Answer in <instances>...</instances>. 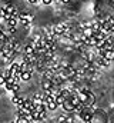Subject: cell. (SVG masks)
Segmentation results:
<instances>
[{
	"label": "cell",
	"mask_w": 114,
	"mask_h": 123,
	"mask_svg": "<svg viewBox=\"0 0 114 123\" xmlns=\"http://www.w3.org/2000/svg\"><path fill=\"white\" fill-rule=\"evenodd\" d=\"M47 105H49V109H50V110H56L57 107H58V105L54 102V99H53V100H50Z\"/></svg>",
	"instance_id": "13"
},
{
	"label": "cell",
	"mask_w": 114,
	"mask_h": 123,
	"mask_svg": "<svg viewBox=\"0 0 114 123\" xmlns=\"http://www.w3.org/2000/svg\"><path fill=\"white\" fill-rule=\"evenodd\" d=\"M1 22H4V19H3V17H1V14H0V23H1Z\"/></svg>",
	"instance_id": "23"
},
{
	"label": "cell",
	"mask_w": 114,
	"mask_h": 123,
	"mask_svg": "<svg viewBox=\"0 0 114 123\" xmlns=\"http://www.w3.org/2000/svg\"><path fill=\"white\" fill-rule=\"evenodd\" d=\"M30 77H31V72H28V70H24V72L20 73V79L24 80V82H27Z\"/></svg>",
	"instance_id": "10"
},
{
	"label": "cell",
	"mask_w": 114,
	"mask_h": 123,
	"mask_svg": "<svg viewBox=\"0 0 114 123\" xmlns=\"http://www.w3.org/2000/svg\"><path fill=\"white\" fill-rule=\"evenodd\" d=\"M9 70H10L11 74H20V64H17V63H11Z\"/></svg>",
	"instance_id": "4"
},
{
	"label": "cell",
	"mask_w": 114,
	"mask_h": 123,
	"mask_svg": "<svg viewBox=\"0 0 114 123\" xmlns=\"http://www.w3.org/2000/svg\"><path fill=\"white\" fill-rule=\"evenodd\" d=\"M66 30H67L66 25H57V26H54V33L56 34H63Z\"/></svg>",
	"instance_id": "7"
},
{
	"label": "cell",
	"mask_w": 114,
	"mask_h": 123,
	"mask_svg": "<svg viewBox=\"0 0 114 123\" xmlns=\"http://www.w3.org/2000/svg\"><path fill=\"white\" fill-rule=\"evenodd\" d=\"M60 1H61V3H68L70 0H60Z\"/></svg>",
	"instance_id": "22"
},
{
	"label": "cell",
	"mask_w": 114,
	"mask_h": 123,
	"mask_svg": "<svg viewBox=\"0 0 114 123\" xmlns=\"http://www.w3.org/2000/svg\"><path fill=\"white\" fill-rule=\"evenodd\" d=\"M1 34H3V30H1V29H0V36H1Z\"/></svg>",
	"instance_id": "25"
},
{
	"label": "cell",
	"mask_w": 114,
	"mask_h": 123,
	"mask_svg": "<svg viewBox=\"0 0 114 123\" xmlns=\"http://www.w3.org/2000/svg\"><path fill=\"white\" fill-rule=\"evenodd\" d=\"M41 87H43L44 92H47V90H50V89L53 87V82H51L50 79H44L43 83H41Z\"/></svg>",
	"instance_id": "3"
},
{
	"label": "cell",
	"mask_w": 114,
	"mask_h": 123,
	"mask_svg": "<svg viewBox=\"0 0 114 123\" xmlns=\"http://www.w3.org/2000/svg\"><path fill=\"white\" fill-rule=\"evenodd\" d=\"M80 115H81V119L84 120V122H91V117H93V115L90 113V112H84V109L80 112Z\"/></svg>",
	"instance_id": "6"
},
{
	"label": "cell",
	"mask_w": 114,
	"mask_h": 123,
	"mask_svg": "<svg viewBox=\"0 0 114 123\" xmlns=\"http://www.w3.org/2000/svg\"><path fill=\"white\" fill-rule=\"evenodd\" d=\"M24 53H26V56H30V55L36 53L34 46H33V44H28V46H26V47H24Z\"/></svg>",
	"instance_id": "11"
},
{
	"label": "cell",
	"mask_w": 114,
	"mask_h": 123,
	"mask_svg": "<svg viewBox=\"0 0 114 123\" xmlns=\"http://www.w3.org/2000/svg\"><path fill=\"white\" fill-rule=\"evenodd\" d=\"M7 25H9V27H16V25H17V17H10L9 20H7Z\"/></svg>",
	"instance_id": "12"
},
{
	"label": "cell",
	"mask_w": 114,
	"mask_h": 123,
	"mask_svg": "<svg viewBox=\"0 0 114 123\" xmlns=\"http://www.w3.org/2000/svg\"><path fill=\"white\" fill-rule=\"evenodd\" d=\"M44 117H46V110H43V112L39 113V119L40 120H44Z\"/></svg>",
	"instance_id": "17"
},
{
	"label": "cell",
	"mask_w": 114,
	"mask_h": 123,
	"mask_svg": "<svg viewBox=\"0 0 114 123\" xmlns=\"http://www.w3.org/2000/svg\"><path fill=\"white\" fill-rule=\"evenodd\" d=\"M53 1H54V0H43L41 3H43V4H51Z\"/></svg>",
	"instance_id": "20"
},
{
	"label": "cell",
	"mask_w": 114,
	"mask_h": 123,
	"mask_svg": "<svg viewBox=\"0 0 114 123\" xmlns=\"http://www.w3.org/2000/svg\"><path fill=\"white\" fill-rule=\"evenodd\" d=\"M4 83H6V77H4V76H0V85L4 86Z\"/></svg>",
	"instance_id": "19"
},
{
	"label": "cell",
	"mask_w": 114,
	"mask_h": 123,
	"mask_svg": "<svg viewBox=\"0 0 114 123\" xmlns=\"http://www.w3.org/2000/svg\"><path fill=\"white\" fill-rule=\"evenodd\" d=\"M41 1H43V0H36V3H41Z\"/></svg>",
	"instance_id": "24"
},
{
	"label": "cell",
	"mask_w": 114,
	"mask_h": 123,
	"mask_svg": "<svg viewBox=\"0 0 114 123\" xmlns=\"http://www.w3.org/2000/svg\"><path fill=\"white\" fill-rule=\"evenodd\" d=\"M34 19V16L31 14V13H26V12H23V13H19V20L24 25V26H28L30 25V22Z\"/></svg>",
	"instance_id": "1"
},
{
	"label": "cell",
	"mask_w": 114,
	"mask_h": 123,
	"mask_svg": "<svg viewBox=\"0 0 114 123\" xmlns=\"http://www.w3.org/2000/svg\"><path fill=\"white\" fill-rule=\"evenodd\" d=\"M64 100H66V97H64V96H63L61 93H58V94H56V96H54V102H56L58 106H63Z\"/></svg>",
	"instance_id": "8"
},
{
	"label": "cell",
	"mask_w": 114,
	"mask_h": 123,
	"mask_svg": "<svg viewBox=\"0 0 114 123\" xmlns=\"http://www.w3.org/2000/svg\"><path fill=\"white\" fill-rule=\"evenodd\" d=\"M0 14H1V17L4 19V16L7 14V10H6V9H0Z\"/></svg>",
	"instance_id": "18"
},
{
	"label": "cell",
	"mask_w": 114,
	"mask_h": 123,
	"mask_svg": "<svg viewBox=\"0 0 114 123\" xmlns=\"http://www.w3.org/2000/svg\"><path fill=\"white\" fill-rule=\"evenodd\" d=\"M110 33H114V25H111V26H110Z\"/></svg>",
	"instance_id": "21"
},
{
	"label": "cell",
	"mask_w": 114,
	"mask_h": 123,
	"mask_svg": "<svg viewBox=\"0 0 114 123\" xmlns=\"http://www.w3.org/2000/svg\"><path fill=\"white\" fill-rule=\"evenodd\" d=\"M104 57L106 59H108V60H114V49H107L106 50V53H104Z\"/></svg>",
	"instance_id": "9"
},
{
	"label": "cell",
	"mask_w": 114,
	"mask_h": 123,
	"mask_svg": "<svg viewBox=\"0 0 114 123\" xmlns=\"http://www.w3.org/2000/svg\"><path fill=\"white\" fill-rule=\"evenodd\" d=\"M0 89H3V85H0Z\"/></svg>",
	"instance_id": "26"
},
{
	"label": "cell",
	"mask_w": 114,
	"mask_h": 123,
	"mask_svg": "<svg viewBox=\"0 0 114 123\" xmlns=\"http://www.w3.org/2000/svg\"><path fill=\"white\" fill-rule=\"evenodd\" d=\"M61 107H63V109H64L66 112H74V110H76V106H74V105H73V103L70 102V99H66Z\"/></svg>",
	"instance_id": "2"
},
{
	"label": "cell",
	"mask_w": 114,
	"mask_h": 123,
	"mask_svg": "<svg viewBox=\"0 0 114 123\" xmlns=\"http://www.w3.org/2000/svg\"><path fill=\"white\" fill-rule=\"evenodd\" d=\"M23 100H24V99H22V97H19L17 94L11 97V102H13V103H14V105L17 106V109H20V107H23Z\"/></svg>",
	"instance_id": "5"
},
{
	"label": "cell",
	"mask_w": 114,
	"mask_h": 123,
	"mask_svg": "<svg viewBox=\"0 0 114 123\" xmlns=\"http://www.w3.org/2000/svg\"><path fill=\"white\" fill-rule=\"evenodd\" d=\"M60 93L66 97V99H70L71 97V92L70 90H67V89H63V90H60Z\"/></svg>",
	"instance_id": "15"
},
{
	"label": "cell",
	"mask_w": 114,
	"mask_h": 123,
	"mask_svg": "<svg viewBox=\"0 0 114 123\" xmlns=\"http://www.w3.org/2000/svg\"><path fill=\"white\" fill-rule=\"evenodd\" d=\"M53 77H54V72H53V70H47V72L44 73V79H50V80H51Z\"/></svg>",
	"instance_id": "14"
},
{
	"label": "cell",
	"mask_w": 114,
	"mask_h": 123,
	"mask_svg": "<svg viewBox=\"0 0 114 123\" xmlns=\"http://www.w3.org/2000/svg\"><path fill=\"white\" fill-rule=\"evenodd\" d=\"M19 90H20V86H19L17 83H14V85H13V89H11V92H13V93H17Z\"/></svg>",
	"instance_id": "16"
}]
</instances>
